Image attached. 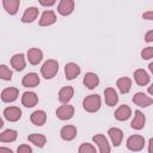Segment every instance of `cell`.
I'll return each mask as SVG.
<instances>
[{"mask_svg": "<svg viewBox=\"0 0 153 153\" xmlns=\"http://www.w3.org/2000/svg\"><path fill=\"white\" fill-rule=\"evenodd\" d=\"M26 56H27L29 62H30L31 65L36 66V65H38V63L42 61V59H43V53H42V50L38 49V48H31V49L27 50Z\"/></svg>", "mask_w": 153, "mask_h": 153, "instance_id": "cell-14", "label": "cell"}, {"mask_svg": "<svg viewBox=\"0 0 153 153\" xmlns=\"http://www.w3.org/2000/svg\"><path fill=\"white\" fill-rule=\"evenodd\" d=\"M148 153H153V139H149L148 141Z\"/></svg>", "mask_w": 153, "mask_h": 153, "instance_id": "cell-37", "label": "cell"}, {"mask_svg": "<svg viewBox=\"0 0 153 153\" xmlns=\"http://www.w3.org/2000/svg\"><path fill=\"white\" fill-rule=\"evenodd\" d=\"M148 68H149V71L153 73V62H151V63L148 65Z\"/></svg>", "mask_w": 153, "mask_h": 153, "instance_id": "cell-39", "label": "cell"}, {"mask_svg": "<svg viewBox=\"0 0 153 153\" xmlns=\"http://www.w3.org/2000/svg\"><path fill=\"white\" fill-rule=\"evenodd\" d=\"M116 86L118 87V90H120L121 93H123V94L124 93H128L130 91V88H131V80L129 78H126V76L120 78L116 81Z\"/></svg>", "mask_w": 153, "mask_h": 153, "instance_id": "cell-27", "label": "cell"}, {"mask_svg": "<svg viewBox=\"0 0 153 153\" xmlns=\"http://www.w3.org/2000/svg\"><path fill=\"white\" fill-rule=\"evenodd\" d=\"M148 93H149V96L152 94V85H151V86L148 87Z\"/></svg>", "mask_w": 153, "mask_h": 153, "instance_id": "cell-40", "label": "cell"}, {"mask_svg": "<svg viewBox=\"0 0 153 153\" xmlns=\"http://www.w3.org/2000/svg\"><path fill=\"white\" fill-rule=\"evenodd\" d=\"M18 96H19V91L16 87H6L5 90H2L0 94L1 100L4 103H12L18 98Z\"/></svg>", "mask_w": 153, "mask_h": 153, "instance_id": "cell-8", "label": "cell"}, {"mask_svg": "<svg viewBox=\"0 0 153 153\" xmlns=\"http://www.w3.org/2000/svg\"><path fill=\"white\" fill-rule=\"evenodd\" d=\"M104 98H105L106 105H109V106H115L118 102L117 92L112 87H108V88L104 90Z\"/></svg>", "mask_w": 153, "mask_h": 153, "instance_id": "cell-22", "label": "cell"}, {"mask_svg": "<svg viewBox=\"0 0 153 153\" xmlns=\"http://www.w3.org/2000/svg\"><path fill=\"white\" fill-rule=\"evenodd\" d=\"M38 2H39L42 6L50 7V6H53V5L56 2V0H38Z\"/></svg>", "mask_w": 153, "mask_h": 153, "instance_id": "cell-34", "label": "cell"}, {"mask_svg": "<svg viewBox=\"0 0 153 153\" xmlns=\"http://www.w3.org/2000/svg\"><path fill=\"white\" fill-rule=\"evenodd\" d=\"M25 56L23 54H16L11 57V66L17 71V72H22L25 68Z\"/></svg>", "mask_w": 153, "mask_h": 153, "instance_id": "cell-23", "label": "cell"}, {"mask_svg": "<svg viewBox=\"0 0 153 153\" xmlns=\"http://www.w3.org/2000/svg\"><path fill=\"white\" fill-rule=\"evenodd\" d=\"M80 74V67L74 62H68L65 66V75L67 80H73Z\"/></svg>", "mask_w": 153, "mask_h": 153, "instance_id": "cell-12", "label": "cell"}, {"mask_svg": "<svg viewBox=\"0 0 153 153\" xmlns=\"http://www.w3.org/2000/svg\"><path fill=\"white\" fill-rule=\"evenodd\" d=\"M55 22H56V14H55V12L51 11V10H48V11H44L42 13L41 19H39V25L41 26H50Z\"/></svg>", "mask_w": 153, "mask_h": 153, "instance_id": "cell-20", "label": "cell"}, {"mask_svg": "<svg viewBox=\"0 0 153 153\" xmlns=\"http://www.w3.org/2000/svg\"><path fill=\"white\" fill-rule=\"evenodd\" d=\"M79 153H96V147L92 143L84 142L79 146Z\"/></svg>", "mask_w": 153, "mask_h": 153, "instance_id": "cell-31", "label": "cell"}, {"mask_svg": "<svg viewBox=\"0 0 153 153\" xmlns=\"http://www.w3.org/2000/svg\"><path fill=\"white\" fill-rule=\"evenodd\" d=\"M145 124H146V116L143 115L142 111L136 110L135 115H134V118H133V121L130 123V127L133 129H135V130H140V129H142L145 127Z\"/></svg>", "mask_w": 153, "mask_h": 153, "instance_id": "cell-17", "label": "cell"}, {"mask_svg": "<svg viewBox=\"0 0 153 153\" xmlns=\"http://www.w3.org/2000/svg\"><path fill=\"white\" fill-rule=\"evenodd\" d=\"M73 115H74V106L73 105H69L67 103L65 105H61L60 108L56 109V116L61 121L71 120L73 117Z\"/></svg>", "mask_w": 153, "mask_h": 153, "instance_id": "cell-5", "label": "cell"}, {"mask_svg": "<svg viewBox=\"0 0 153 153\" xmlns=\"http://www.w3.org/2000/svg\"><path fill=\"white\" fill-rule=\"evenodd\" d=\"M74 11V0H60V4L57 6V12L66 17L69 16Z\"/></svg>", "mask_w": 153, "mask_h": 153, "instance_id": "cell-11", "label": "cell"}, {"mask_svg": "<svg viewBox=\"0 0 153 153\" xmlns=\"http://www.w3.org/2000/svg\"><path fill=\"white\" fill-rule=\"evenodd\" d=\"M134 80H135V82H136L139 86H146V85L149 82L151 78H149L148 73H147L145 69L139 68V69H136V71L134 72Z\"/></svg>", "mask_w": 153, "mask_h": 153, "instance_id": "cell-21", "label": "cell"}, {"mask_svg": "<svg viewBox=\"0 0 153 153\" xmlns=\"http://www.w3.org/2000/svg\"><path fill=\"white\" fill-rule=\"evenodd\" d=\"M108 134L110 136V140L112 142V145L115 147H118L121 143H122V140H123V131L117 128V127H112L108 130Z\"/></svg>", "mask_w": 153, "mask_h": 153, "instance_id": "cell-13", "label": "cell"}, {"mask_svg": "<svg viewBox=\"0 0 153 153\" xmlns=\"http://www.w3.org/2000/svg\"><path fill=\"white\" fill-rule=\"evenodd\" d=\"M145 41H146L147 43L153 42V30H149L148 32H146V35H145Z\"/></svg>", "mask_w": 153, "mask_h": 153, "instance_id": "cell-35", "label": "cell"}, {"mask_svg": "<svg viewBox=\"0 0 153 153\" xmlns=\"http://www.w3.org/2000/svg\"><path fill=\"white\" fill-rule=\"evenodd\" d=\"M12 71L6 65H0V79L5 81H10L12 79Z\"/></svg>", "mask_w": 153, "mask_h": 153, "instance_id": "cell-30", "label": "cell"}, {"mask_svg": "<svg viewBox=\"0 0 153 153\" xmlns=\"http://www.w3.org/2000/svg\"><path fill=\"white\" fill-rule=\"evenodd\" d=\"M0 153H12V149L8 147H0Z\"/></svg>", "mask_w": 153, "mask_h": 153, "instance_id": "cell-38", "label": "cell"}, {"mask_svg": "<svg viewBox=\"0 0 153 153\" xmlns=\"http://www.w3.org/2000/svg\"><path fill=\"white\" fill-rule=\"evenodd\" d=\"M82 82H84L85 87H87L88 90H93V88H96V87L98 86V84H99V78H98V75H97L96 73L88 72V73L85 74Z\"/></svg>", "mask_w": 153, "mask_h": 153, "instance_id": "cell-18", "label": "cell"}, {"mask_svg": "<svg viewBox=\"0 0 153 153\" xmlns=\"http://www.w3.org/2000/svg\"><path fill=\"white\" fill-rule=\"evenodd\" d=\"M74 94V88L72 86H65L59 91V100L63 104L68 103Z\"/></svg>", "mask_w": 153, "mask_h": 153, "instance_id": "cell-25", "label": "cell"}, {"mask_svg": "<svg viewBox=\"0 0 153 153\" xmlns=\"http://www.w3.org/2000/svg\"><path fill=\"white\" fill-rule=\"evenodd\" d=\"M145 147V139L141 135H131L127 139V148L131 152H139Z\"/></svg>", "mask_w": 153, "mask_h": 153, "instance_id": "cell-3", "label": "cell"}, {"mask_svg": "<svg viewBox=\"0 0 153 153\" xmlns=\"http://www.w3.org/2000/svg\"><path fill=\"white\" fill-rule=\"evenodd\" d=\"M38 13H39V11H38L37 7H35V6L27 7V8L24 11L23 16H22V22H23L24 24H30V23H32V22H35V20L37 19Z\"/></svg>", "mask_w": 153, "mask_h": 153, "instance_id": "cell-10", "label": "cell"}, {"mask_svg": "<svg viewBox=\"0 0 153 153\" xmlns=\"http://www.w3.org/2000/svg\"><path fill=\"white\" fill-rule=\"evenodd\" d=\"M100 104H102V100H100V97L98 94H90V96H86L82 100V108L85 111L87 112H96L100 109Z\"/></svg>", "mask_w": 153, "mask_h": 153, "instance_id": "cell-2", "label": "cell"}, {"mask_svg": "<svg viewBox=\"0 0 153 153\" xmlns=\"http://www.w3.org/2000/svg\"><path fill=\"white\" fill-rule=\"evenodd\" d=\"M59 72V62L56 60H47L41 67V74L44 79H53Z\"/></svg>", "mask_w": 153, "mask_h": 153, "instance_id": "cell-1", "label": "cell"}, {"mask_svg": "<svg viewBox=\"0 0 153 153\" xmlns=\"http://www.w3.org/2000/svg\"><path fill=\"white\" fill-rule=\"evenodd\" d=\"M76 134H78L76 127L71 126V124L63 126V127L61 128V130H60V136H61V139L65 140V141H72V140L76 136Z\"/></svg>", "mask_w": 153, "mask_h": 153, "instance_id": "cell-9", "label": "cell"}, {"mask_svg": "<svg viewBox=\"0 0 153 153\" xmlns=\"http://www.w3.org/2000/svg\"><path fill=\"white\" fill-rule=\"evenodd\" d=\"M27 140L31 142V143H33L35 146H37V147H43L44 145H45V142H47V137L43 135V134H38V133H33V134H30L29 136H27Z\"/></svg>", "mask_w": 153, "mask_h": 153, "instance_id": "cell-28", "label": "cell"}, {"mask_svg": "<svg viewBox=\"0 0 153 153\" xmlns=\"http://www.w3.org/2000/svg\"><path fill=\"white\" fill-rule=\"evenodd\" d=\"M2 126H4V121H2V118L0 117V128H2Z\"/></svg>", "mask_w": 153, "mask_h": 153, "instance_id": "cell-41", "label": "cell"}, {"mask_svg": "<svg viewBox=\"0 0 153 153\" xmlns=\"http://www.w3.org/2000/svg\"><path fill=\"white\" fill-rule=\"evenodd\" d=\"M93 142L97 145L98 147V151L100 153H109L111 151V147L108 142V139L103 135V134H96L93 137H92Z\"/></svg>", "mask_w": 153, "mask_h": 153, "instance_id": "cell-6", "label": "cell"}, {"mask_svg": "<svg viewBox=\"0 0 153 153\" xmlns=\"http://www.w3.org/2000/svg\"><path fill=\"white\" fill-rule=\"evenodd\" d=\"M22 84L24 87H36L39 84V76L37 73H33V72L27 73L23 76Z\"/></svg>", "mask_w": 153, "mask_h": 153, "instance_id": "cell-15", "label": "cell"}, {"mask_svg": "<svg viewBox=\"0 0 153 153\" xmlns=\"http://www.w3.org/2000/svg\"><path fill=\"white\" fill-rule=\"evenodd\" d=\"M18 133L14 129H6L0 134V142H13L17 140Z\"/></svg>", "mask_w": 153, "mask_h": 153, "instance_id": "cell-29", "label": "cell"}, {"mask_svg": "<svg viewBox=\"0 0 153 153\" xmlns=\"http://www.w3.org/2000/svg\"><path fill=\"white\" fill-rule=\"evenodd\" d=\"M38 103V96L35 92H24L22 96V104L25 108H33Z\"/></svg>", "mask_w": 153, "mask_h": 153, "instance_id": "cell-19", "label": "cell"}, {"mask_svg": "<svg viewBox=\"0 0 153 153\" xmlns=\"http://www.w3.org/2000/svg\"><path fill=\"white\" fill-rule=\"evenodd\" d=\"M17 152L18 153H32V148L29 145H20L17 148Z\"/></svg>", "mask_w": 153, "mask_h": 153, "instance_id": "cell-33", "label": "cell"}, {"mask_svg": "<svg viewBox=\"0 0 153 153\" xmlns=\"http://www.w3.org/2000/svg\"><path fill=\"white\" fill-rule=\"evenodd\" d=\"M142 18L143 19H147V20H152L153 19V11H147L142 14Z\"/></svg>", "mask_w": 153, "mask_h": 153, "instance_id": "cell-36", "label": "cell"}, {"mask_svg": "<svg viewBox=\"0 0 153 153\" xmlns=\"http://www.w3.org/2000/svg\"><path fill=\"white\" fill-rule=\"evenodd\" d=\"M114 116H115V118H116L117 121H127V120L131 116V109H130L128 105L122 104V105H120V106L116 109Z\"/></svg>", "mask_w": 153, "mask_h": 153, "instance_id": "cell-16", "label": "cell"}, {"mask_svg": "<svg viewBox=\"0 0 153 153\" xmlns=\"http://www.w3.org/2000/svg\"><path fill=\"white\" fill-rule=\"evenodd\" d=\"M131 100H133V103H134L135 105H137V106H140V108H147V106L152 105V103H153L152 97H151V96H147V94L143 93V92H136V93L133 96Z\"/></svg>", "mask_w": 153, "mask_h": 153, "instance_id": "cell-4", "label": "cell"}, {"mask_svg": "<svg viewBox=\"0 0 153 153\" xmlns=\"http://www.w3.org/2000/svg\"><path fill=\"white\" fill-rule=\"evenodd\" d=\"M19 5H20V0H2V6L5 11L11 16H14L18 12Z\"/></svg>", "mask_w": 153, "mask_h": 153, "instance_id": "cell-26", "label": "cell"}, {"mask_svg": "<svg viewBox=\"0 0 153 153\" xmlns=\"http://www.w3.org/2000/svg\"><path fill=\"white\" fill-rule=\"evenodd\" d=\"M30 121L35 126H38V127L43 126L45 123V121H47V114H45V111L44 110H36V111H33L31 114V116H30Z\"/></svg>", "mask_w": 153, "mask_h": 153, "instance_id": "cell-24", "label": "cell"}, {"mask_svg": "<svg viewBox=\"0 0 153 153\" xmlns=\"http://www.w3.org/2000/svg\"><path fill=\"white\" fill-rule=\"evenodd\" d=\"M4 117L10 122H17L22 117V110L18 106H7L4 110Z\"/></svg>", "mask_w": 153, "mask_h": 153, "instance_id": "cell-7", "label": "cell"}, {"mask_svg": "<svg viewBox=\"0 0 153 153\" xmlns=\"http://www.w3.org/2000/svg\"><path fill=\"white\" fill-rule=\"evenodd\" d=\"M142 60H151L153 57V47H146L141 51Z\"/></svg>", "mask_w": 153, "mask_h": 153, "instance_id": "cell-32", "label": "cell"}]
</instances>
